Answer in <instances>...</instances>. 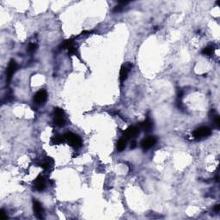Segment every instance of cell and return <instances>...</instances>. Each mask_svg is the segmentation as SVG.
<instances>
[{
    "instance_id": "obj_13",
    "label": "cell",
    "mask_w": 220,
    "mask_h": 220,
    "mask_svg": "<svg viewBox=\"0 0 220 220\" xmlns=\"http://www.w3.org/2000/svg\"><path fill=\"white\" fill-rule=\"evenodd\" d=\"M116 147H117V150H118L119 151L124 150L126 149V140L124 138L120 139L117 142Z\"/></svg>"
},
{
    "instance_id": "obj_10",
    "label": "cell",
    "mask_w": 220,
    "mask_h": 220,
    "mask_svg": "<svg viewBox=\"0 0 220 220\" xmlns=\"http://www.w3.org/2000/svg\"><path fill=\"white\" fill-rule=\"evenodd\" d=\"M140 127H141L146 133H149V132L151 131V129H152V127H153V124H152V122H151V120H150L149 117H147L146 120L141 124Z\"/></svg>"
},
{
    "instance_id": "obj_14",
    "label": "cell",
    "mask_w": 220,
    "mask_h": 220,
    "mask_svg": "<svg viewBox=\"0 0 220 220\" xmlns=\"http://www.w3.org/2000/svg\"><path fill=\"white\" fill-rule=\"evenodd\" d=\"M64 140H65L64 136L62 137V136L57 135V136H55V137L53 138V139H52V144H53V145H59V144L63 143Z\"/></svg>"
},
{
    "instance_id": "obj_12",
    "label": "cell",
    "mask_w": 220,
    "mask_h": 220,
    "mask_svg": "<svg viewBox=\"0 0 220 220\" xmlns=\"http://www.w3.org/2000/svg\"><path fill=\"white\" fill-rule=\"evenodd\" d=\"M53 122L56 126H63L65 125V120H64V117L63 115H60V116H54L53 118Z\"/></svg>"
},
{
    "instance_id": "obj_11",
    "label": "cell",
    "mask_w": 220,
    "mask_h": 220,
    "mask_svg": "<svg viewBox=\"0 0 220 220\" xmlns=\"http://www.w3.org/2000/svg\"><path fill=\"white\" fill-rule=\"evenodd\" d=\"M53 160L51 157H46V159L45 161H43L40 164V166L43 168L44 170H50V169L53 167Z\"/></svg>"
},
{
    "instance_id": "obj_6",
    "label": "cell",
    "mask_w": 220,
    "mask_h": 220,
    "mask_svg": "<svg viewBox=\"0 0 220 220\" xmlns=\"http://www.w3.org/2000/svg\"><path fill=\"white\" fill-rule=\"evenodd\" d=\"M156 143V139L155 137H147L146 139H143L141 142V146L144 150H149L153 147Z\"/></svg>"
},
{
    "instance_id": "obj_7",
    "label": "cell",
    "mask_w": 220,
    "mask_h": 220,
    "mask_svg": "<svg viewBox=\"0 0 220 220\" xmlns=\"http://www.w3.org/2000/svg\"><path fill=\"white\" fill-rule=\"evenodd\" d=\"M46 98H47V93L46 90H41L40 91H38L36 94L35 95V97H34V101L36 102L37 104H40V103H43L46 101Z\"/></svg>"
},
{
    "instance_id": "obj_15",
    "label": "cell",
    "mask_w": 220,
    "mask_h": 220,
    "mask_svg": "<svg viewBox=\"0 0 220 220\" xmlns=\"http://www.w3.org/2000/svg\"><path fill=\"white\" fill-rule=\"evenodd\" d=\"M72 45V40L70 39V40H65V41L61 44L60 47H61V49H66V48H69Z\"/></svg>"
},
{
    "instance_id": "obj_22",
    "label": "cell",
    "mask_w": 220,
    "mask_h": 220,
    "mask_svg": "<svg viewBox=\"0 0 220 220\" xmlns=\"http://www.w3.org/2000/svg\"><path fill=\"white\" fill-rule=\"evenodd\" d=\"M136 146H137V142L135 140H132L131 141V145H130L131 149H134V148H136Z\"/></svg>"
},
{
    "instance_id": "obj_21",
    "label": "cell",
    "mask_w": 220,
    "mask_h": 220,
    "mask_svg": "<svg viewBox=\"0 0 220 220\" xmlns=\"http://www.w3.org/2000/svg\"><path fill=\"white\" fill-rule=\"evenodd\" d=\"M123 10V6L121 5H118V6H115V8L113 9V11L114 12H120Z\"/></svg>"
},
{
    "instance_id": "obj_19",
    "label": "cell",
    "mask_w": 220,
    "mask_h": 220,
    "mask_svg": "<svg viewBox=\"0 0 220 220\" xmlns=\"http://www.w3.org/2000/svg\"><path fill=\"white\" fill-rule=\"evenodd\" d=\"M214 122H215V125L217 126V128H219L220 127V117L219 115L216 114L214 116Z\"/></svg>"
},
{
    "instance_id": "obj_9",
    "label": "cell",
    "mask_w": 220,
    "mask_h": 220,
    "mask_svg": "<svg viewBox=\"0 0 220 220\" xmlns=\"http://www.w3.org/2000/svg\"><path fill=\"white\" fill-rule=\"evenodd\" d=\"M34 186L36 187L37 191H43L45 189V187H46V183H45V180L42 176H38L36 181H35V183H34Z\"/></svg>"
},
{
    "instance_id": "obj_1",
    "label": "cell",
    "mask_w": 220,
    "mask_h": 220,
    "mask_svg": "<svg viewBox=\"0 0 220 220\" xmlns=\"http://www.w3.org/2000/svg\"><path fill=\"white\" fill-rule=\"evenodd\" d=\"M211 133H212V131L208 126H200L193 133V136L194 139L200 140L202 139L209 137Z\"/></svg>"
},
{
    "instance_id": "obj_17",
    "label": "cell",
    "mask_w": 220,
    "mask_h": 220,
    "mask_svg": "<svg viewBox=\"0 0 220 220\" xmlns=\"http://www.w3.org/2000/svg\"><path fill=\"white\" fill-rule=\"evenodd\" d=\"M37 47H38V46H37L36 44L31 43V44H29V47H28V51H29L30 53H35V52L36 51Z\"/></svg>"
},
{
    "instance_id": "obj_20",
    "label": "cell",
    "mask_w": 220,
    "mask_h": 220,
    "mask_svg": "<svg viewBox=\"0 0 220 220\" xmlns=\"http://www.w3.org/2000/svg\"><path fill=\"white\" fill-rule=\"evenodd\" d=\"M7 218H8V216H7L6 212H4V210H3V209H1V211H0V219L4 220L7 219Z\"/></svg>"
},
{
    "instance_id": "obj_5",
    "label": "cell",
    "mask_w": 220,
    "mask_h": 220,
    "mask_svg": "<svg viewBox=\"0 0 220 220\" xmlns=\"http://www.w3.org/2000/svg\"><path fill=\"white\" fill-rule=\"evenodd\" d=\"M33 210H34V212H35V215L36 216V218L40 219H43L44 209H43L42 206L40 205V203L36 200H33Z\"/></svg>"
},
{
    "instance_id": "obj_4",
    "label": "cell",
    "mask_w": 220,
    "mask_h": 220,
    "mask_svg": "<svg viewBox=\"0 0 220 220\" xmlns=\"http://www.w3.org/2000/svg\"><path fill=\"white\" fill-rule=\"evenodd\" d=\"M139 130H140V127H139V126H130L129 128H127V129L124 132L123 138H124L126 140H127V139H133L134 137H136L137 135H139Z\"/></svg>"
},
{
    "instance_id": "obj_3",
    "label": "cell",
    "mask_w": 220,
    "mask_h": 220,
    "mask_svg": "<svg viewBox=\"0 0 220 220\" xmlns=\"http://www.w3.org/2000/svg\"><path fill=\"white\" fill-rule=\"evenodd\" d=\"M16 69H17V65H16V61L11 59L10 61V63L8 65V67H7V70H6V82L8 83H10V82L11 81L12 77H13L14 73L16 72Z\"/></svg>"
},
{
    "instance_id": "obj_18",
    "label": "cell",
    "mask_w": 220,
    "mask_h": 220,
    "mask_svg": "<svg viewBox=\"0 0 220 220\" xmlns=\"http://www.w3.org/2000/svg\"><path fill=\"white\" fill-rule=\"evenodd\" d=\"M68 52H69L70 54H76V53H77V47H76L75 46L72 45V46L68 48Z\"/></svg>"
},
{
    "instance_id": "obj_23",
    "label": "cell",
    "mask_w": 220,
    "mask_h": 220,
    "mask_svg": "<svg viewBox=\"0 0 220 220\" xmlns=\"http://www.w3.org/2000/svg\"><path fill=\"white\" fill-rule=\"evenodd\" d=\"M220 210V206L219 205H216L215 206V207H214V211L215 212H219Z\"/></svg>"
},
{
    "instance_id": "obj_16",
    "label": "cell",
    "mask_w": 220,
    "mask_h": 220,
    "mask_svg": "<svg viewBox=\"0 0 220 220\" xmlns=\"http://www.w3.org/2000/svg\"><path fill=\"white\" fill-rule=\"evenodd\" d=\"M212 52H213V47H212V46H206V47H205L204 50L202 51V53H203L204 55L209 56V55H211V54L212 53Z\"/></svg>"
},
{
    "instance_id": "obj_8",
    "label": "cell",
    "mask_w": 220,
    "mask_h": 220,
    "mask_svg": "<svg viewBox=\"0 0 220 220\" xmlns=\"http://www.w3.org/2000/svg\"><path fill=\"white\" fill-rule=\"evenodd\" d=\"M131 68H132L131 64H126V65H125L121 67L120 72V82H124L126 79L128 72L131 70Z\"/></svg>"
},
{
    "instance_id": "obj_2",
    "label": "cell",
    "mask_w": 220,
    "mask_h": 220,
    "mask_svg": "<svg viewBox=\"0 0 220 220\" xmlns=\"http://www.w3.org/2000/svg\"><path fill=\"white\" fill-rule=\"evenodd\" d=\"M64 138H65V140H66L70 146L75 147V148L81 147L82 144H83L81 138L78 135L74 134L72 133H68L65 134Z\"/></svg>"
}]
</instances>
